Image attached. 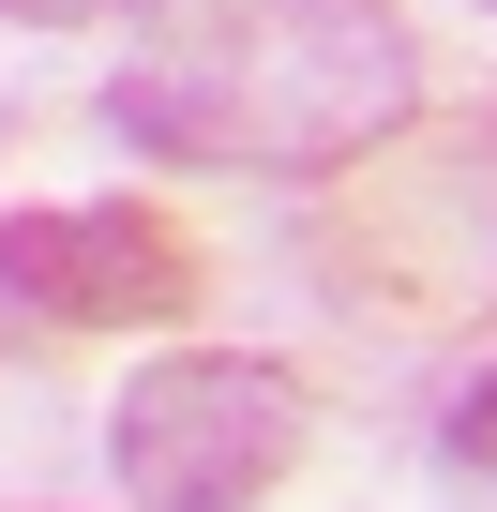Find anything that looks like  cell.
<instances>
[{"label":"cell","instance_id":"1","mask_svg":"<svg viewBox=\"0 0 497 512\" xmlns=\"http://www.w3.org/2000/svg\"><path fill=\"white\" fill-rule=\"evenodd\" d=\"M422 46L392 0H166V31L106 76V136L211 181H332L407 136Z\"/></svg>","mask_w":497,"mask_h":512},{"label":"cell","instance_id":"2","mask_svg":"<svg viewBox=\"0 0 497 512\" xmlns=\"http://www.w3.org/2000/svg\"><path fill=\"white\" fill-rule=\"evenodd\" d=\"M317 437V392L257 347H166L121 377L106 407V467H121V512H257Z\"/></svg>","mask_w":497,"mask_h":512},{"label":"cell","instance_id":"3","mask_svg":"<svg viewBox=\"0 0 497 512\" xmlns=\"http://www.w3.org/2000/svg\"><path fill=\"white\" fill-rule=\"evenodd\" d=\"M0 302H31L61 332H166L196 302V241L136 196H76V211H0Z\"/></svg>","mask_w":497,"mask_h":512},{"label":"cell","instance_id":"4","mask_svg":"<svg viewBox=\"0 0 497 512\" xmlns=\"http://www.w3.org/2000/svg\"><path fill=\"white\" fill-rule=\"evenodd\" d=\"M437 467H467V482H497V362L437 407Z\"/></svg>","mask_w":497,"mask_h":512},{"label":"cell","instance_id":"5","mask_svg":"<svg viewBox=\"0 0 497 512\" xmlns=\"http://www.w3.org/2000/svg\"><path fill=\"white\" fill-rule=\"evenodd\" d=\"M16 31H91V16H151V0H0Z\"/></svg>","mask_w":497,"mask_h":512},{"label":"cell","instance_id":"6","mask_svg":"<svg viewBox=\"0 0 497 512\" xmlns=\"http://www.w3.org/2000/svg\"><path fill=\"white\" fill-rule=\"evenodd\" d=\"M482 16H497V0H482Z\"/></svg>","mask_w":497,"mask_h":512}]
</instances>
